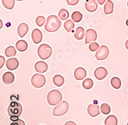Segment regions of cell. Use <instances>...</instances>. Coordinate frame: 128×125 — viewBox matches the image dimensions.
<instances>
[{
	"instance_id": "obj_13",
	"label": "cell",
	"mask_w": 128,
	"mask_h": 125,
	"mask_svg": "<svg viewBox=\"0 0 128 125\" xmlns=\"http://www.w3.org/2000/svg\"><path fill=\"white\" fill-rule=\"evenodd\" d=\"M48 64L44 61H38L35 64V69L39 73H44L48 71Z\"/></svg>"
},
{
	"instance_id": "obj_36",
	"label": "cell",
	"mask_w": 128,
	"mask_h": 125,
	"mask_svg": "<svg viewBox=\"0 0 128 125\" xmlns=\"http://www.w3.org/2000/svg\"><path fill=\"white\" fill-rule=\"evenodd\" d=\"M18 119H19V117H17V116H12V117H10V120L13 121V122H14V121H18Z\"/></svg>"
},
{
	"instance_id": "obj_14",
	"label": "cell",
	"mask_w": 128,
	"mask_h": 125,
	"mask_svg": "<svg viewBox=\"0 0 128 125\" xmlns=\"http://www.w3.org/2000/svg\"><path fill=\"white\" fill-rule=\"evenodd\" d=\"M87 111L89 115L91 117H93L98 116V115H99V113H100L99 106H98V105H92V104L88 105Z\"/></svg>"
},
{
	"instance_id": "obj_6",
	"label": "cell",
	"mask_w": 128,
	"mask_h": 125,
	"mask_svg": "<svg viewBox=\"0 0 128 125\" xmlns=\"http://www.w3.org/2000/svg\"><path fill=\"white\" fill-rule=\"evenodd\" d=\"M32 85L35 88L39 89L42 87L46 83V78L42 74H35L32 77L31 79Z\"/></svg>"
},
{
	"instance_id": "obj_12",
	"label": "cell",
	"mask_w": 128,
	"mask_h": 125,
	"mask_svg": "<svg viewBox=\"0 0 128 125\" xmlns=\"http://www.w3.org/2000/svg\"><path fill=\"white\" fill-rule=\"evenodd\" d=\"M19 65V62L18 60L16 58H11L7 60L6 63V66L9 70L13 71L18 68Z\"/></svg>"
},
{
	"instance_id": "obj_35",
	"label": "cell",
	"mask_w": 128,
	"mask_h": 125,
	"mask_svg": "<svg viewBox=\"0 0 128 125\" xmlns=\"http://www.w3.org/2000/svg\"><path fill=\"white\" fill-rule=\"evenodd\" d=\"M4 61H5V59H4V57L3 56H0V68H2L4 65Z\"/></svg>"
},
{
	"instance_id": "obj_37",
	"label": "cell",
	"mask_w": 128,
	"mask_h": 125,
	"mask_svg": "<svg viewBox=\"0 0 128 125\" xmlns=\"http://www.w3.org/2000/svg\"><path fill=\"white\" fill-rule=\"evenodd\" d=\"M64 125H76V124L74 122V121H67L66 124Z\"/></svg>"
},
{
	"instance_id": "obj_41",
	"label": "cell",
	"mask_w": 128,
	"mask_h": 125,
	"mask_svg": "<svg viewBox=\"0 0 128 125\" xmlns=\"http://www.w3.org/2000/svg\"><path fill=\"white\" fill-rule=\"evenodd\" d=\"M126 25H127V26H128V19H127V21H126Z\"/></svg>"
},
{
	"instance_id": "obj_2",
	"label": "cell",
	"mask_w": 128,
	"mask_h": 125,
	"mask_svg": "<svg viewBox=\"0 0 128 125\" xmlns=\"http://www.w3.org/2000/svg\"><path fill=\"white\" fill-rule=\"evenodd\" d=\"M62 99V93L58 90H52L48 94L47 96V100H48L49 105L54 106L61 103Z\"/></svg>"
},
{
	"instance_id": "obj_1",
	"label": "cell",
	"mask_w": 128,
	"mask_h": 125,
	"mask_svg": "<svg viewBox=\"0 0 128 125\" xmlns=\"http://www.w3.org/2000/svg\"><path fill=\"white\" fill-rule=\"evenodd\" d=\"M61 26V21L57 16L54 15L50 16L47 19L45 24V29L48 32H55Z\"/></svg>"
},
{
	"instance_id": "obj_33",
	"label": "cell",
	"mask_w": 128,
	"mask_h": 125,
	"mask_svg": "<svg viewBox=\"0 0 128 125\" xmlns=\"http://www.w3.org/2000/svg\"><path fill=\"white\" fill-rule=\"evenodd\" d=\"M66 1H67V4L68 5H70V6L76 5L79 3V2H80V0H66Z\"/></svg>"
},
{
	"instance_id": "obj_10",
	"label": "cell",
	"mask_w": 128,
	"mask_h": 125,
	"mask_svg": "<svg viewBox=\"0 0 128 125\" xmlns=\"http://www.w3.org/2000/svg\"><path fill=\"white\" fill-rule=\"evenodd\" d=\"M32 38L35 44H38V43L41 42L42 41V38H43L42 32L40 30L36 29V28L34 29L32 31Z\"/></svg>"
},
{
	"instance_id": "obj_32",
	"label": "cell",
	"mask_w": 128,
	"mask_h": 125,
	"mask_svg": "<svg viewBox=\"0 0 128 125\" xmlns=\"http://www.w3.org/2000/svg\"><path fill=\"white\" fill-rule=\"evenodd\" d=\"M89 50H90V51H91L92 52H94V51H96V50H98V49L99 48V45L98 43H97V42H91L90 44V45H89Z\"/></svg>"
},
{
	"instance_id": "obj_4",
	"label": "cell",
	"mask_w": 128,
	"mask_h": 125,
	"mask_svg": "<svg viewBox=\"0 0 128 125\" xmlns=\"http://www.w3.org/2000/svg\"><path fill=\"white\" fill-rule=\"evenodd\" d=\"M37 53L41 59L46 60L51 57L52 54V48L48 44H43L38 47Z\"/></svg>"
},
{
	"instance_id": "obj_39",
	"label": "cell",
	"mask_w": 128,
	"mask_h": 125,
	"mask_svg": "<svg viewBox=\"0 0 128 125\" xmlns=\"http://www.w3.org/2000/svg\"><path fill=\"white\" fill-rule=\"evenodd\" d=\"M125 46H126V48L127 50H128V40L126 41V42Z\"/></svg>"
},
{
	"instance_id": "obj_29",
	"label": "cell",
	"mask_w": 128,
	"mask_h": 125,
	"mask_svg": "<svg viewBox=\"0 0 128 125\" xmlns=\"http://www.w3.org/2000/svg\"><path fill=\"white\" fill-rule=\"evenodd\" d=\"M58 16L62 20H66L69 17V12L66 9H62L58 12Z\"/></svg>"
},
{
	"instance_id": "obj_38",
	"label": "cell",
	"mask_w": 128,
	"mask_h": 125,
	"mask_svg": "<svg viewBox=\"0 0 128 125\" xmlns=\"http://www.w3.org/2000/svg\"><path fill=\"white\" fill-rule=\"evenodd\" d=\"M106 1V0H97V2H98V3L100 5H103Z\"/></svg>"
},
{
	"instance_id": "obj_17",
	"label": "cell",
	"mask_w": 128,
	"mask_h": 125,
	"mask_svg": "<svg viewBox=\"0 0 128 125\" xmlns=\"http://www.w3.org/2000/svg\"><path fill=\"white\" fill-rule=\"evenodd\" d=\"M28 30H29V27L28 25L26 23H21L19 25L18 28V35L20 37H23L28 33Z\"/></svg>"
},
{
	"instance_id": "obj_18",
	"label": "cell",
	"mask_w": 128,
	"mask_h": 125,
	"mask_svg": "<svg viewBox=\"0 0 128 125\" xmlns=\"http://www.w3.org/2000/svg\"><path fill=\"white\" fill-rule=\"evenodd\" d=\"M16 46L17 50L20 52H24L28 49V43L24 40H19L16 42Z\"/></svg>"
},
{
	"instance_id": "obj_25",
	"label": "cell",
	"mask_w": 128,
	"mask_h": 125,
	"mask_svg": "<svg viewBox=\"0 0 128 125\" xmlns=\"http://www.w3.org/2000/svg\"><path fill=\"white\" fill-rule=\"evenodd\" d=\"M64 28L66 29V30L67 31V32H70L73 29H74V23L71 20H67L66 22L64 23Z\"/></svg>"
},
{
	"instance_id": "obj_42",
	"label": "cell",
	"mask_w": 128,
	"mask_h": 125,
	"mask_svg": "<svg viewBox=\"0 0 128 125\" xmlns=\"http://www.w3.org/2000/svg\"><path fill=\"white\" fill-rule=\"evenodd\" d=\"M18 2H21V1H23V0H17Z\"/></svg>"
},
{
	"instance_id": "obj_16",
	"label": "cell",
	"mask_w": 128,
	"mask_h": 125,
	"mask_svg": "<svg viewBox=\"0 0 128 125\" xmlns=\"http://www.w3.org/2000/svg\"><path fill=\"white\" fill-rule=\"evenodd\" d=\"M85 9L88 12H95L98 9V3L95 0H86L85 2Z\"/></svg>"
},
{
	"instance_id": "obj_34",
	"label": "cell",
	"mask_w": 128,
	"mask_h": 125,
	"mask_svg": "<svg viewBox=\"0 0 128 125\" xmlns=\"http://www.w3.org/2000/svg\"><path fill=\"white\" fill-rule=\"evenodd\" d=\"M10 125H25V122L21 119H18V121H14Z\"/></svg>"
},
{
	"instance_id": "obj_3",
	"label": "cell",
	"mask_w": 128,
	"mask_h": 125,
	"mask_svg": "<svg viewBox=\"0 0 128 125\" xmlns=\"http://www.w3.org/2000/svg\"><path fill=\"white\" fill-rule=\"evenodd\" d=\"M22 112V106L19 102L12 101L8 107V113L10 117H19Z\"/></svg>"
},
{
	"instance_id": "obj_7",
	"label": "cell",
	"mask_w": 128,
	"mask_h": 125,
	"mask_svg": "<svg viewBox=\"0 0 128 125\" xmlns=\"http://www.w3.org/2000/svg\"><path fill=\"white\" fill-rule=\"evenodd\" d=\"M109 49L106 46H101L96 53V58L98 60H103L109 55Z\"/></svg>"
},
{
	"instance_id": "obj_11",
	"label": "cell",
	"mask_w": 128,
	"mask_h": 125,
	"mask_svg": "<svg viewBox=\"0 0 128 125\" xmlns=\"http://www.w3.org/2000/svg\"><path fill=\"white\" fill-rule=\"evenodd\" d=\"M74 78L77 80H82L86 77V71L83 67H78L74 73Z\"/></svg>"
},
{
	"instance_id": "obj_20",
	"label": "cell",
	"mask_w": 128,
	"mask_h": 125,
	"mask_svg": "<svg viewBox=\"0 0 128 125\" xmlns=\"http://www.w3.org/2000/svg\"><path fill=\"white\" fill-rule=\"evenodd\" d=\"M52 81L56 86L61 87L62 85H64V82H65V79L62 76L60 75V74H56L52 78Z\"/></svg>"
},
{
	"instance_id": "obj_22",
	"label": "cell",
	"mask_w": 128,
	"mask_h": 125,
	"mask_svg": "<svg viewBox=\"0 0 128 125\" xmlns=\"http://www.w3.org/2000/svg\"><path fill=\"white\" fill-rule=\"evenodd\" d=\"M84 37V30L83 27H78L76 30V32L74 34V37L78 40L83 39Z\"/></svg>"
},
{
	"instance_id": "obj_28",
	"label": "cell",
	"mask_w": 128,
	"mask_h": 125,
	"mask_svg": "<svg viewBox=\"0 0 128 125\" xmlns=\"http://www.w3.org/2000/svg\"><path fill=\"white\" fill-rule=\"evenodd\" d=\"M3 5L8 10H12L14 7L15 0H2Z\"/></svg>"
},
{
	"instance_id": "obj_27",
	"label": "cell",
	"mask_w": 128,
	"mask_h": 125,
	"mask_svg": "<svg viewBox=\"0 0 128 125\" xmlns=\"http://www.w3.org/2000/svg\"><path fill=\"white\" fill-rule=\"evenodd\" d=\"M72 19L74 22L76 23H79L82 20V18H83V15L79 11H76V12H74L72 14Z\"/></svg>"
},
{
	"instance_id": "obj_15",
	"label": "cell",
	"mask_w": 128,
	"mask_h": 125,
	"mask_svg": "<svg viewBox=\"0 0 128 125\" xmlns=\"http://www.w3.org/2000/svg\"><path fill=\"white\" fill-rule=\"evenodd\" d=\"M14 75L11 72H6L2 76L3 83L6 85H10L14 81Z\"/></svg>"
},
{
	"instance_id": "obj_19",
	"label": "cell",
	"mask_w": 128,
	"mask_h": 125,
	"mask_svg": "<svg viewBox=\"0 0 128 125\" xmlns=\"http://www.w3.org/2000/svg\"><path fill=\"white\" fill-rule=\"evenodd\" d=\"M114 3L110 0H107L104 7V11L105 14L108 15L113 13L114 12Z\"/></svg>"
},
{
	"instance_id": "obj_9",
	"label": "cell",
	"mask_w": 128,
	"mask_h": 125,
	"mask_svg": "<svg viewBox=\"0 0 128 125\" xmlns=\"http://www.w3.org/2000/svg\"><path fill=\"white\" fill-rule=\"evenodd\" d=\"M107 75H108V71L104 67H99L95 70L94 76L98 80H103Z\"/></svg>"
},
{
	"instance_id": "obj_43",
	"label": "cell",
	"mask_w": 128,
	"mask_h": 125,
	"mask_svg": "<svg viewBox=\"0 0 128 125\" xmlns=\"http://www.w3.org/2000/svg\"></svg>"
},
{
	"instance_id": "obj_5",
	"label": "cell",
	"mask_w": 128,
	"mask_h": 125,
	"mask_svg": "<svg viewBox=\"0 0 128 125\" xmlns=\"http://www.w3.org/2000/svg\"><path fill=\"white\" fill-rule=\"evenodd\" d=\"M69 108V105L66 101H62L54 108L52 110V115L54 116H62L63 115H65L68 110Z\"/></svg>"
},
{
	"instance_id": "obj_8",
	"label": "cell",
	"mask_w": 128,
	"mask_h": 125,
	"mask_svg": "<svg viewBox=\"0 0 128 125\" xmlns=\"http://www.w3.org/2000/svg\"><path fill=\"white\" fill-rule=\"evenodd\" d=\"M97 32L93 29H88L85 33V44H88L91 42H94L97 39Z\"/></svg>"
},
{
	"instance_id": "obj_21",
	"label": "cell",
	"mask_w": 128,
	"mask_h": 125,
	"mask_svg": "<svg viewBox=\"0 0 128 125\" xmlns=\"http://www.w3.org/2000/svg\"><path fill=\"white\" fill-rule=\"evenodd\" d=\"M117 118L114 115H109L104 121L105 125H117Z\"/></svg>"
},
{
	"instance_id": "obj_23",
	"label": "cell",
	"mask_w": 128,
	"mask_h": 125,
	"mask_svg": "<svg viewBox=\"0 0 128 125\" xmlns=\"http://www.w3.org/2000/svg\"><path fill=\"white\" fill-rule=\"evenodd\" d=\"M111 85L114 89H118L121 87V81L120 79L118 78V77H113L111 79Z\"/></svg>"
},
{
	"instance_id": "obj_44",
	"label": "cell",
	"mask_w": 128,
	"mask_h": 125,
	"mask_svg": "<svg viewBox=\"0 0 128 125\" xmlns=\"http://www.w3.org/2000/svg\"><path fill=\"white\" fill-rule=\"evenodd\" d=\"M127 125H128V124H127Z\"/></svg>"
},
{
	"instance_id": "obj_24",
	"label": "cell",
	"mask_w": 128,
	"mask_h": 125,
	"mask_svg": "<svg viewBox=\"0 0 128 125\" xmlns=\"http://www.w3.org/2000/svg\"><path fill=\"white\" fill-rule=\"evenodd\" d=\"M16 50L15 49V48L14 46H8V48H6L5 51H4V53H5V55L6 57H14L16 55Z\"/></svg>"
},
{
	"instance_id": "obj_40",
	"label": "cell",
	"mask_w": 128,
	"mask_h": 125,
	"mask_svg": "<svg viewBox=\"0 0 128 125\" xmlns=\"http://www.w3.org/2000/svg\"><path fill=\"white\" fill-rule=\"evenodd\" d=\"M0 22H1V26H0V28H2L3 27V24H2V21L0 20Z\"/></svg>"
},
{
	"instance_id": "obj_31",
	"label": "cell",
	"mask_w": 128,
	"mask_h": 125,
	"mask_svg": "<svg viewBox=\"0 0 128 125\" xmlns=\"http://www.w3.org/2000/svg\"><path fill=\"white\" fill-rule=\"evenodd\" d=\"M35 22H36V25L39 27H41L44 25V24L46 22V19L44 16H38L36 18V20H35Z\"/></svg>"
},
{
	"instance_id": "obj_26",
	"label": "cell",
	"mask_w": 128,
	"mask_h": 125,
	"mask_svg": "<svg viewBox=\"0 0 128 125\" xmlns=\"http://www.w3.org/2000/svg\"><path fill=\"white\" fill-rule=\"evenodd\" d=\"M83 87L84 89L88 90V89H92V87L94 85V81L91 78H86L83 81L82 83Z\"/></svg>"
},
{
	"instance_id": "obj_30",
	"label": "cell",
	"mask_w": 128,
	"mask_h": 125,
	"mask_svg": "<svg viewBox=\"0 0 128 125\" xmlns=\"http://www.w3.org/2000/svg\"><path fill=\"white\" fill-rule=\"evenodd\" d=\"M100 111L104 115L109 114L111 112L110 106L107 103H102L100 106Z\"/></svg>"
}]
</instances>
